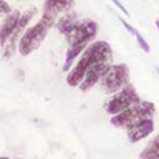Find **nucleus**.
<instances>
[{"instance_id":"9d476101","label":"nucleus","mask_w":159,"mask_h":159,"mask_svg":"<svg viewBox=\"0 0 159 159\" xmlns=\"http://www.w3.org/2000/svg\"><path fill=\"white\" fill-rule=\"evenodd\" d=\"M73 0H45V9L53 11L58 15V12L67 11L72 7Z\"/></svg>"},{"instance_id":"39448f33","label":"nucleus","mask_w":159,"mask_h":159,"mask_svg":"<svg viewBox=\"0 0 159 159\" xmlns=\"http://www.w3.org/2000/svg\"><path fill=\"white\" fill-rule=\"evenodd\" d=\"M135 103H138V98H137L135 93L132 89L125 88L122 92L114 94L108 101V103L106 106V109L111 114H118V113L123 112L124 109L129 108L130 106H133Z\"/></svg>"},{"instance_id":"20e7f679","label":"nucleus","mask_w":159,"mask_h":159,"mask_svg":"<svg viewBox=\"0 0 159 159\" xmlns=\"http://www.w3.org/2000/svg\"><path fill=\"white\" fill-rule=\"evenodd\" d=\"M101 86L106 93L117 92L128 81V70L124 65L109 66L99 78Z\"/></svg>"},{"instance_id":"f257e3e1","label":"nucleus","mask_w":159,"mask_h":159,"mask_svg":"<svg viewBox=\"0 0 159 159\" xmlns=\"http://www.w3.org/2000/svg\"><path fill=\"white\" fill-rule=\"evenodd\" d=\"M109 58H111V48L107 42L97 41V42L91 43L89 46H87L83 50L78 62L72 68V71L67 75L66 81H67L68 86H71V87L80 86L87 70L92 65L99 63V62H108Z\"/></svg>"},{"instance_id":"9b49d317","label":"nucleus","mask_w":159,"mask_h":159,"mask_svg":"<svg viewBox=\"0 0 159 159\" xmlns=\"http://www.w3.org/2000/svg\"><path fill=\"white\" fill-rule=\"evenodd\" d=\"M142 159H159V135L153 139L143 150Z\"/></svg>"},{"instance_id":"dca6fc26","label":"nucleus","mask_w":159,"mask_h":159,"mask_svg":"<svg viewBox=\"0 0 159 159\" xmlns=\"http://www.w3.org/2000/svg\"><path fill=\"white\" fill-rule=\"evenodd\" d=\"M155 24H157V27L159 29V20H157V21H155Z\"/></svg>"},{"instance_id":"1a4fd4ad","label":"nucleus","mask_w":159,"mask_h":159,"mask_svg":"<svg viewBox=\"0 0 159 159\" xmlns=\"http://www.w3.org/2000/svg\"><path fill=\"white\" fill-rule=\"evenodd\" d=\"M19 17H20V12L15 10V11L10 12V15H7L5 17V20L2 21V24L0 25V51L4 47L5 42L9 40L10 35L14 31V29L16 27Z\"/></svg>"},{"instance_id":"2eb2a0df","label":"nucleus","mask_w":159,"mask_h":159,"mask_svg":"<svg viewBox=\"0 0 159 159\" xmlns=\"http://www.w3.org/2000/svg\"><path fill=\"white\" fill-rule=\"evenodd\" d=\"M112 1L114 2V5H116V6H117V7H118L120 11H123V12H124L127 16H129V12H128V10H127V9H125V7H124V6H123V5H122V4H120L118 0H112Z\"/></svg>"},{"instance_id":"f03ea898","label":"nucleus","mask_w":159,"mask_h":159,"mask_svg":"<svg viewBox=\"0 0 159 159\" xmlns=\"http://www.w3.org/2000/svg\"><path fill=\"white\" fill-rule=\"evenodd\" d=\"M50 27H51V25L41 19L37 24H35L34 26L27 29L21 35V37L19 40V43H17L20 53L22 56H27L34 50H36L42 43V41L45 40Z\"/></svg>"},{"instance_id":"f8f14e48","label":"nucleus","mask_w":159,"mask_h":159,"mask_svg":"<svg viewBox=\"0 0 159 159\" xmlns=\"http://www.w3.org/2000/svg\"><path fill=\"white\" fill-rule=\"evenodd\" d=\"M76 24H77V21L75 20V17L72 15H66V16L61 17V20L58 21V30L65 36H67Z\"/></svg>"},{"instance_id":"0eeeda50","label":"nucleus","mask_w":159,"mask_h":159,"mask_svg":"<svg viewBox=\"0 0 159 159\" xmlns=\"http://www.w3.org/2000/svg\"><path fill=\"white\" fill-rule=\"evenodd\" d=\"M108 67H109L108 62H99V63L92 65L87 70V72H86V75H84V77L82 80V82L80 83V88L82 91H87L88 88H91L93 84H96L99 81V78L102 77V75L106 72V70Z\"/></svg>"},{"instance_id":"ddd939ff","label":"nucleus","mask_w":159,"mask_h":159,"mask_svg":"<svg viewBox=\"0 0 159 159\" xmlns=\"http://www.w3.org/2000/svg\"><path fill=\"white\" fill-rule=\"evenodd\" d=\"M119 20L122 21V24L124 25V27H125V29H127V30H128L130 34H133V35L137 37V41H138V43H139L140 48H143L145 52H149V50H150V48H149V45H148V42H147V41H145L143 37H142V35H140V34H139V32H138V31H137L134 27H132V26H130L128 22H125L123 19H119Z\"/></svg>"},{"instance_id":"6e6552de","label":"nucleus","mask_w":159,"mask_h":159,"mask_svg":"<svg viewBox=\"0 0 159 159\" xmlns=\"http://www.w3.org/2000/svg\"><path fill=\"white\" fill-rule=\"evenodd\" d=\"M154 129V124L150 118H145L128 128V137L130 142H138L150 134Z\"/></svg>"},{"instance_id":"7ed1b4c3","label":"nucleus","mask_w":159,"mask_h":159,"mask_svg":"<svg viewBox=\"0 0 159 159\" xmlns=\"http://www.w3.org/2000/svg\"><path fill=\"white\" fill-rule=\"evenodd\" d=\"M152 112H153V106L150 103H135V104L130 106L129 108L124 109L123 112L112 117L111 123L116 127L129 128L130 125H133L145 118H150Z\"/></svg>"},{"instance_id":"423d86ee","label":"nucleus","mask_w":159,"mask_h":159,"mask_svg":"<svg viewBox=\"0 0 159 159\" xmlns=\"http://www.w3.org/2000/svg\"><path fill=\"white\" fill-rule=\"evenodd\" d=\"M36 14V9L35 7H31L30 10L25 11L22 15H20L19 17V21L16 24V27L14 29L12 34L10 35L9 37V43L6 45V48H5V52H4V57L5 58H9L10 56H12L14 51H15V47L16 45L19 43V39L20 36L22 35V31L26 27V25L30 22V20L32 19V16Z\"/></svg>"},{"instance_id":"f3484780","label":"nucleus","mask_w":159,"mask_h":159,"mask_svg":"<svg viewBox=\"0 0 159 159\" xmlns=\"http://www.w3.org/2000/svg\"><path fill=\"white\" fill-rule=\"evenodd\" d=\"M0 159H9V158H6V157H0Z\"/></svg>"},{"instance_id":"4468645a","label":"nucleus","mask_w":159,"mask_h":159,"mask_svg":"<svg viewBox=\"0 0 159 159\" xmlns=\"http://www.w3.org/2000/svg\"><path fill=\"white\" fill-rule=\"evenodd\" d=\"M0 14H10V6L4 0H0Z\"/></svg>"}]
</instances>
